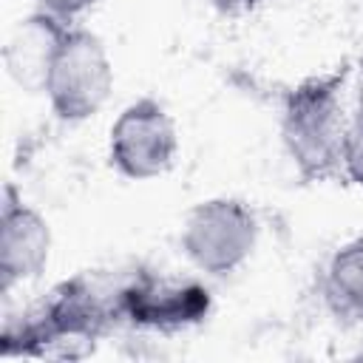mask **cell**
<instances>
[{"label": "cell", "mask_w": 363, "mask_h": 363, "mask_svg": "<svg viewBox=\"0 0 363 363\" xmlns=\"http://www.w3.org/2000/svg\"><path fill=\"white\" fill-rule=\"evenodd\" d=\"M323 289L335 312L363 318V238H352L335 250L326 264Z\"/></svg>", "instance_id": "obj_9"}, {"label": "cell", "mask_w": 363, "mask_h": 363, "mask_svg": "<svg viewBox=\"0 0 363 363\" xmlns=\"http://www.w3.org/2000/svg\"><path fill=\"white\" fill-rule=\"evenodd\" d=\"M116 306L119 320L139 329L173 335L199 326L213 309V295L196 278L133 272L125 281H119Z\"/></svg>", "instance_id": "obj_5"}, {"label": "cell", "mask_w": 363, "mask_h": 363, "mask_svg": "<svg viewBox=\"0 0 363 363\" xmlns=\"http://www.w3.org/2000/svg\"><path fill=\"white\" fill-rule=\"evenodd\" d=\"M346 71L303 79L284 96L281 139L284 147L306 182H323L343 170V142L349 119L343 116Z\"/></svg>", "instance_id": "obj_2"}, {"label": "cell", "mask_w": 363, "mask_h": 363, "mask_svg": "<svg viewBox=\"0 0 363 363\" xmlns=\"http://www.w3.org/2000/svg\"><path fill=\"white\" fill-rule=\"evenodd\" d=\"M119 284L105 286L91 275L62 281L20 323L3 329V357L45 354L65 343H94L111 323H119Z\"/></svg>", "instance_id": "obj_1"}, {"label": "cell", "mask_w": 363, "mask_h": 363, "mask_svg": "<svg viewBox=\"0 0 363 363\" xmlns=\"http://www.w3.org/2000/svg\"><path fill=\"white\" fill-rule=\"evenodd\" d=\"M99 0H37V11L65 23V26H74V20H79L85 11H91Z\"/></svg>", "instance_id": "obj_11"}, {"label": "cell", "mask_w": 363, "mask_h": 363, "mask_svg": "<svg viewBox=\"0 0 363 363\" xmlns=\"http://www.w3.org/2000/svg\"><path fill=\"white\" fill-rule=\"evenodd\" d=\"M48 221L23 201L14 184H6L0 207V289L9 292L14 284L37 278L48 267Z\"/></svg>", "instance_id": "obj_7"}, {"label": "cell", "mask_w": 363, "mask_h": 363, "mask_svg": "<svg viewBox=\"0 0 363 363\" xmlns=\"http://www.w3.org/2000/svg\"><path fill=\"white\" fill-rule=\"evenodd\" d=\"M65 23L34 11L26 20H20L3 48V60H6V71L9 77L26 88V91H43L45 88V77L54 60V51L65 34Z\"/></svg>", "instance_id": "obj_8"}, {"label": "cell", "mask_w": 363, "mask_h": 363, "mask_svg": "<svg viewBox=\"0 0 363 363\" xmlns=\"http://www.w3.org/2000/svg\"><path fill=\"white\" fill-rule=\"evenodd\" d=\"M179 136L170 113L156 99H136L119 111L108 133V159L133 182L159 179L173 167Z\"/></svg>", "instance_id": "obj_6"}, {"label": "cell", "mask_w": 363, "mask_h": 363, "mask_svg": "<svg viewBox=\"0 0 363 363\" xmlns=\"http://www.w3.org/2000/svg\"><path fill=\"white\" fill-rule=\"evenodd\" d=\"M258 244V218L241 199L199 201L182 224V250L204 275H230L244 267Z\"/></svg>", "instance_id": "obj_4"}, {"label": "cell", "mask_w": 363, "mask_h": 363, "mask_svg": "<svg viewBox=\"0 0 363 363\" xmlns=\"http://www.w3.org/2000/svg\"><path fill=\"white\" fill-rule=\"evenodd\" d=\"M343 173L357 187H363V102L349 116L346 142H343Z\"/></svg>", "instance_id": "obj_10"}, {"label": "cell", "mask_w": 363, "mask_h": 363, "mask_svg": "<svg viewBox=\"0 0 363 363\" xmlns=\"http://www.w3.org/2000/svg\"><path fill=\"white\" fill-rule=\"evenodd\" d=\"M264 0H216V6L218 9H224V11H230V14H241V11H252V9H258Z\"/></svg>", "instance_id": "obj_12"}, {"label": "cell", "mask_w": 363, "mask_h": 363, "mask_svg": "<svg viewBox=\"0 0 363 363\" xmlns=\"http://www.w3.org/2000/svg\"><path fill=\"white\" fill-rule=\"evenodd\" d=\"M111 91L113 65L105 51V43L88 28L68 26L54 51L43 88L54 116L71 125L85 122L102 111Z\"/></svg>", "instance_id": "obj_3"}]
</instances>
